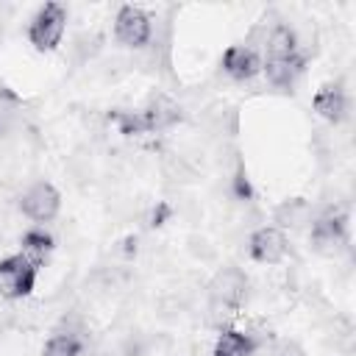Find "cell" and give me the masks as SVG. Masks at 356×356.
<instances>
[{"instance_id":"cell-1","label":"cell","mask_w":356,"mask_h":356,"mask_svg":"<svg viewBox=\"0 0 356 356\" xmlns=\"http://www.w3.org/2000/svg\"><path fill=\"white\" fill-rule=\"evenodd\" d=\"M64 28H67V8L61 3H44L28 25V42L42 53L56 50L64 36Z\"/></svg>"},{"instance_id":"cell-2","label":"cell","mask_w":356,"mask_h":356,"mask_svg":"<svg viewBox=\"0 0 356 356\" xmlns=\"http://www.w3.org/2000/svg\"><path fill=\"white\" fill-rule=\"evenodd\" d=\"M33 284H36V264L25 253L0 259V295L3 298L8 300L25 298L33 292Z\"/></svg>"},{"instance_id":"cell-3","label":"cell","mask_w":356,"mask_h":356,"mask_svg":"<svg viewBox=\"0 0 356 356\" xmlns=\"http://www.w3.org/2000/svg\"><path fill=\"white\" fill-rule=\"evenodd\" d=\"M245 295H248V278H245V273L239 267H222L209 284L211 306L217 312H225V314L236 312L242 306Z\"/></svg>"},{"instance_id":"cell-4","label":"cell","mask_w":356,"mask_h":356,"mask_svg":"<svg viewBox=\"0 0 356 356\" xmlns=\"http://www.w3.org/2000/svg\"><path fill=\"white\" fill-rule=\"evenodd\" d=\"M61 209V195L50 181H36L19 197V211L33 222H50Z\"/></svg>"},{"instance_id":"cell-5","label":"cell","mask_w":356,"mask_h":356,"mask_svg":"<svg viewBox=\"0 0 356 356\" xmlns=\"http://www.w3.org/2000/svg\"><path fill=\"white\" fill-rule=\"evenodd\" d=\"M153 33L150 17L139 6H122L114 17V36L125 47H145Z\"/></svg>"},{"instance_id":"cell-6","label":"cell","mask_w":356,"mask_h":356,"mask_svg":"<svg viewBox=\"0 0 356 356\" xmlns=\"http://www.w3.org/2000/svg\"><path fill=\"white\" fill-rule=\"evenodd\" d=\"M345 236H348V214L339 209H325L312 222V231H309L312 245L323 253H331L334 248H339L345 242Z\"/></svg>"},{"instance_id":"cell-7","label":"cell","mask_w":356,"mask_h":356,"mask_svg":"<svg viewBox=\"0 0 356 356\" xmlns=\"http://www.w3.org/2000/svg\"><path fill=\"white\" fill-rule=\"evenodd\" d=\"M248 250H250V259L253 261H261V264H278L289 245H286V236L281 228H273V225H264L259 231L250 234V242H248Z\"/></svg>"},{"instance_id":"cell-8","label":"cell","mask_w":356,"mask_h":356,"mask_svg":"<svg viewBox=\"0 0 356 356\" xmlns=\"http://www.w3.org/2000/svg\"><path fill=\"white\" fill-rule=\"evenodd\" d=\"M220 67H222V72H225L228 78H234V81H250V78H256V75L261 72V58H259V53H256L253 47H248V44H231V47L222 53Z\"/></svg>"},{"instance_id":"cell-9","label":"cell","mask_w":356,"mask_h":356,"mask_svg":"<svg viewBox=\"0 0 356 356\" xmlns=\"http://www.w3.org/2000/svg\"><path fill=\"white\" fill-rule=\"evenodd\" d=\"M139 114H142L147 131H167V128L178 125L181 117H184L181 106L172 97H167V95H153L145 103V108H139Z\"/></svg>"},{"instance_id":"cell-10","label":"cell","mask_w":356,"mask_h":356,"mask_svg":"<svg viewBox=\"0 0 356 356\" xmlns=\"http://www.w3.org/2000/svg\"><path fill=\"white\" fill-rule=\"evenodd\" d=\"M312 106H314V111H317L323 120H328V122L337 125V122H342L345 114H348V95H345V89H342L339 81H328V83H323V86L314 92Z\"/></svg>"},{"instance_id":"cell-11","label":"cell","mask_w":356,"mask_h":356,"mask_svg":"<svg viewBox=\"0 0 356 356\" xmlns=\"http://www.w3.org/2000/svg\"><path fill=\"white\" fill-rule=\"evenodd\" d=\"M303 64H306L303 56H295V58H284V61H264L261 70L267 72V81H270L273 86H278V89H289V86L300 78Z\"/></svg>"},{"instance_id":"cell-12","label":"cell","mask_w":356,"mask_h":356,"mask_svg":"<svg viewBox=\"0 0 356 356\" xmlns=\"http://www.w3.org/2000/svg\"><path fill=\"white\" fill-rule=\"evenodd\" d=\"M298 53V39L292 33L289 25H275L267 36V58L264 61H284V58H295Z\"/></svg>"},{"instance_id":"cell-13","label":"cell","mask_w":356,"mask_h":356,"mask_svg":"<svg viewBox=\"0 0 356 356\" xmlns=\"http://www.w3.org/2000/svg\"><path fill=\"white\" fill-rule=\"evenodd\" d=\"M256 353V339L245 331L236 328H225L214 345L211 356H253Z\"/></svg>"},{"instance_id":"cell-14","label":"cell","mask_w":356,"mask_h":356,"mask_svg":"<svg viewBox=\"0 0 356 356\" xmlns=\"http://www.w3.org/2000/svg\"><path fill=\"white\" fill-rule=\"evenodd\" d=\"M83 350V339L78 334H70V331H58L53 334L44 348H42V356H81Z\"/></svg>"},{"instance_id":"cell-15","label":"cell","mask_w":356,"mask_h":356,"mask_svg":"<svg viewBox=\"0 0 356 356\" xmlns=\"http://www.w3.org/2000/svg\"><path fill=\"white\" fill-rule=\"evenodd\" d=\"M50 250H53V236H50L47 231H42V228H31V231L22 234V253H25L33 264L42 261Z\"/></svg>"},{"instance_id":"cell-16","label":"cell","mask_w":356,"mask_h":356,"mask_svg":"<svg viewBox=\"0 0 356 356\" xmlns=\"http://www.w3.org/2000/svg\"><path fill=\"white\" fill-rule=\"evenodd\" d=\"M275 220H278L281 225H292V228H298L300 222H306V220H309V206H306V200H300V197L286 200L284 206H278Z\"/></svg>"},{"instance_id":"cell-17","label":"cell","mask_w":356,"mask_h":356,"mask_svg":"<svg viewBox=\"0 0 356 356\" xmlns=\"http://www.w3.org/2000/svg\"><path fill=\"white\" fill-rule=\"evenodd\" d=\"M111 120L117 125V131L122 136H139V134H147L145 128V120L139 111H111Z\"/></svg>"},{"instance_id":"cell-18","label":"cell","mask_w":356,"mask_h":356,"mask_svg":"<svg viewBox=\"0 0 356 356\" xmlns=\"http://www.w3.org/2000/svg\"><path fill=\"white\" fill-rule=\"evenodd\" d=\"M275 356H303V350H298L295 345H284V348H281Z\"/></svg>"},{"instance_id":"cell-19","label":"cell","mask_w":356,"mask_h":356,"mask_svg":"<svg viewBox=\"0 0 356 356\" xmlns=\"http://www.w3.org/2000/svg\"><path fill=\"white\" fill-rule=\"evenodd\" d=\"M0 339H3V331H0Z\"/></svg>"}]
</instances>
